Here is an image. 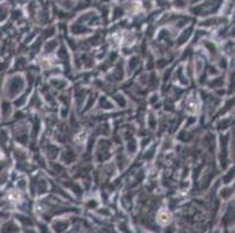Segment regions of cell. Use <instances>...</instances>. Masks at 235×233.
<instances>
[{"instance_id":"6da1fadb","label":"cell","mask_w":235,"mask_h":233,"mask_svg":"<svg viewBox=\"0 0 235 233\" xmlns=\"http://www.w3.org/2000/svg\"><path fill=\"white\" fill-rule=\"evenodd\" d=\"M157 220L162 225H166V224H169L171 221V213L163 210V211H160L159 213L157 214Z\"/></svg>"}]
</instances>
